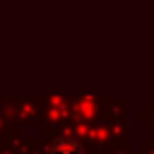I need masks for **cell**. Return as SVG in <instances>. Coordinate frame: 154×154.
<instances>
[{
	"label": "cell",
	"instance_id": "obj_1",
	"mask_svg": "<svg viewBox=\"0 0 154 154\" xmlns=\"http://www.w3.org/2000/svg\"><path fill=\"white\" fill-rule=\"evenodd\" d=\"M51 154H79V144L72 140H60V142H53Z\"/></svg>",
	"mask_w": 154,
	"mask_h": 154
}]
</instances>
